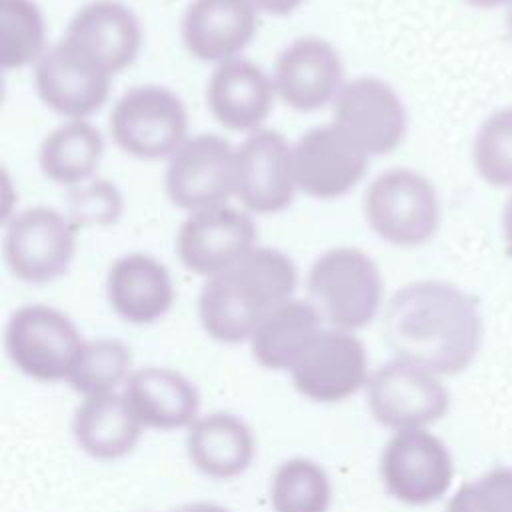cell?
Here are the masks:
<instances>
[{
	"instance_id": "obj_24",
	"label": "cell",
	"mask_w": 512,
	"mask_h": 512,
	"mask_svg": "<svg viewBox=\"0 0 512 512\" xmlns=\"http://www.w3.org/2000/svg\"><path fill=\"white\" fill-rule=\"evenodd\" d=\"M142 428L126 396L118 392L84 398L72 420L76 444L96 460H116L130 454Z\"/></svg>"
},
{
	"instance_id": "obj_8",
	"label": "cell",
	"mask_w": 512,
	"mask_h": 512,
	"mask_svg": "<svg viewBox=\"0 0 512 512\" xmlns=\"http://www.w3.org/2000/svg\"><path fill=\"white\" fill-rule=\"evenodd\" d=\"M366 394L376 422L394 432L428 428L450 410L442 376L398 358L370 372Z\"/></svg>"
},
{
	"instance_id": "obj_4",
	"label": "cell",
	"mask_w": 512,
	"mask_h": 512,
	"mask_svg": "<svg viewBox=\"0 0 512 512\" xmlns=\"http://www.w3.org/2000/svg\"><path fill=\"white\" fill-rule=\"evenodd\" d=\"M362 208L372 232L400 248L430 242L442 220L434 182L412 168H390L378 174L366 188Z\"/></svg>"
},
{
	"instance_id": "obj_36",
	"label": "cell",
	"mask_w": 512,
	"mask_h": 512,
	"mask_svg": "<svg viewBox=\"0 0 512 512\" xmlns=\"http://www.w3.org/2000/svg\"><path fill=\"white\" fill-rule=\"evenodd\" d=\"M468 6L478 10H494V8H508L512 0H464Z\"/></svg>"
},
{
	"instance_id": "obj_14",
	"label": "cell",
	"mask_w": 512,
	"mask_h": 512,
	"mask_svg": "<svg viewBox=\"0 0 512 512\" xmlns=\"http://www.w3.org/2000/svg\"><path fill=\"white\" fill-rule=\"evenodd\" d=\"M296 190L292 144L280 132L260 128L236 146L234 198L246 212H282L292 204Z\"/></svg>"
},
{
	"instance_id": "obj_11",
	"label": "cell",
	"mask_w": 512,
	"mask_h": 512,
	"mask_svg": "<svg viewBox=\"0 0 512 512\" xmlns=\"http://www.w3.org/2000/svg\"><path fill=\"white\" fill-rule=\"evenodd\" d=\"M380 478L396 500L426 506L450 490L454 458L428 428L394 432L380 456Z\"/></svg>"
},
{
	"instance_id": "obj_23",
	"label": "cell",
	"mask_w": 512,
	"mask_h": 512,
	"mask_svg": "<svg viewBox=\"0 0 512 512\" xmlns=\"http://www.w3.org/2000/svg\"><path fill=\"white\" fill-rule=\"evenodd\" d=\"M144 428H188L198 418L196 386L166 366H144L130 374L122 392Z\"/></svg>"
},
{
	"instance_id": "obj_30",
	"label": "cell",
	"mask_w": 512,
	"mask_h": 512,
	"mask_svg": "<svg viewBox=\"0 0 512 512\" xmlns=\"http://www.w3.org/2000/svg\"><path fill=\"white\" fill-rule=\"evenodd\" d=\"M472 166L484 184L512 190V106L480 122L472 138Z\"/></svg>"
},
{
	"instance_id": "obj_5",
	"label": "cell",
	"mask_w": 512,
	"mask_h": 512,
	"mask_svg": "<svg viewBox=\"0 0 512 512\" xmlns=\"http://www.w3.org/2000/svg\"><path fill=\"white\" fill-rule=\"evenodd\" d=\"M84 344L76 324L48 304L16 308L4 328V348L10 362L40 382L68 380Z\"/></svg>"
},
{
	"instance_id": "obj_2",
	"label": "cell",
	"mask_w": 512,
	"mask_h": 512,
	"mask_svg": "<svg viewBox=\"0 0 512 512\" xmlns=\"http://www.w3.org/2000/svg\"><path fill=\"white\" fill-rule=\"evenodd\" d=\"M298 272L278 248L256 246L230 268L204 280L198 318L204 332L222 344L250 340L256 328L294 298Z\"/></svg>"
},
{
	"instance_id": "obj_21",
	"label": "cell",
	"mask_w": 512,
	"mask_h": 512,
	"mask_svg": "<svg viewBox=\"0 0 512 512\" xmlns=\"http://www.w3.org/2000/svg\"><path fill=\"white\" fill-rule=\"evenodd\" d=\"M106 296L124 322L152 324L168 314L176 292L170 272L158 258L132 252L108 268Z\"/></svg>"
},
{
	"instance_id": "obj_17",
	"label": "cell",
	"mask_w": 512,
	"mask_h": 512,
	"mask_svg": "<svg viewBox=\"0 0 512 512\" xmlns=\"http://www.w3.org/2000/svg\"><path fill=\"white\" fill-rule=\"evenodd\" d=\"M292 154L298 190L318 200L350 192L362 180L370 158L332 122L304 132L292 144Z\"/></svg>"
},
{
	"instance_id": "obj_28",
	"label": "cell",
	"mask_w": 512,
	"mask_h": 512,
	"mask_svg": "<svg viewBox=\"0 0 512 512\" xmlns=\"http://www.w3.org/2000/svg\"><path fill=\"white\" fill-rule=\"evenodd\" d=\"M270 502L274 512H328L330 478L314 460L290 458L272 476Z\"/></svg>"
},
{
	"instance_id": "obj_35",
	"label": "cell",
	"mask_w": 512,
	"mask_h": 512,
	"mask_svg": "<svg viewBox=\"0 0 512 512\" xmlns=\"http://www.w3.org/2000/svg\"><path fill=\"white\" fill-rule=\"evenodd\" d=\"M170 512H230L218 504H212V502H192V504H184V506H178Z\"/></svg>"
},
{
	"instance_id": "obj_19",
	"label": "cell",
	"mask_w": 512,
	"mask_h": 512,
	"mask_svg": "<svg viewBox=\"0 0 512 512\" xmlns=\"http://www.w3.org/2000/svg\"><path fill=\"white\" fill-rule=\"evenodd\" d=\"M272 78L248 58L216 66L206 84V106L212 118L230 132H256L274 106Z\"/></svg>"
},
{
	"instance_id": "obj_1",
	"label": "cell",
	"mask_w": 512,
	"mask_h": 512,
	"mask_svg": "<svg viewBox=\"0 0 512 512\" xmlns=\"http://www.w3.org/2000/svg\"><path fill=\"white\" fill-rule=\"evenodd\" d=\"M380 334L394 358L438 376H456L474 362L484 322L466 290L444 280H416L390 296Z\"/></svg>"
},
{
	"instance_id": "obj_34",
	"label": "cell",
	"mask_w": 512,
	"mask_h": 512,
	"mask_svg": "<svg viewBox=\"0 0 512 512\" xmlns=\"http://www.w3.org/2000/svg\"><path fill=\"white\" fill-rule=\"evenodd\" d=\"M444 512H476L472 500H470V494H468V488L466 484H462L454 496L450 498V502L446 504V510Z\"/></svg>"
},
{
	"instance_id": "obj_6",
	"label": "cell",
	"mask_w": 512,
	"mask_h": 512,
	"mask_svg": "<svg viewBox=\"0 0 512 512\" xmlns=\"http://www.w3.org/2000/svg\"><path fill=\"white\" fill-rule=\"evenodd\" d=\"M108 128L114 144L128 156L170 158L188 138V114L170 88L142 84L114 102Z\"/></svg>"
},
{
	"instance_id": "obj_32",
	"label": "cell",
	"mask_w": 512,
	"mask_h": 512,
	"mask_svg": "<svg viewBox=\"0 0 512 512\" xmlns=\"http://www.w3.org/2000/svg\"><path fill=\"white\" fill-rule=\"evenodd\" d=\"M252 4L258 8V12L270 16H288L294 10H298L304 4V0H252Z\"/></svg>"
},
{
	"instance_id": "obj_12",
	"label": "cell",
	"mask_w": 512,
	"mask_h": 512,
	"mask_svg": "<svg viewBox=\"0 0 512 512\" xmlns=\"http://www.w3.org/2000/svg\"><path fill=\"white\" fill-rule=\"evenodd\" d=\"M112 74L78 46L62 38L34 64V86L52 112L66 120H86L110 94Z\"/></svg>"
},
{
	"instance_id": "obj_13",
	"label": "cell",
	"mask_w": 512,
	"mask_h": 512,
	"mask_svg": "<svg viewBox=\"0 0 512 512\" xmlns=\"http://www.w3.org/2000/svg\"><path fill=\"white\" fill-rule=\"evenodd\" d=\"M290 378L312 402H342L368 384L366 348L354 332L326 326L292 366Z\"/></svg>"
},
{
	"instance_id": "obj_7",
	"label": "cell",
	"mask_w": 512,
	"mask_h": 512,
	"mask_svg": "<svg viewBox=\"0 0 512 512\" xmlns=\"http://www.w3.org/2000/svg\"><path fill=\"white\" fill-rule=\"evenodd\" d=\"M76 226L56 208L32 206L6 220L2 254L14 278L48 284L60 278L76 252Z\"/></svg>"
},
{
	"instance_id": "obj_29",
	"label": "cell",
	"mask_w": 512,
	"mask_h": 512,
	"mask_svg": "<svg viewBox=\"0 0 512 512\" xmlns=\"http://www.w3.org/2000/svg\"><path fill=\"white\" fill-rule=\"evenodd\" d=\"M130 348L116 338L86 340L84 350L68 376L72 390L82 398L112 394L124 386L132 374Z\"/></svg>"
},
{
	"instance_id": "obj_9",
	"label": "cell",
	"mask_w": 512,
	"mask_h": 512,
	"mask_svg": "<svg viewBox=\"0 0 512 512\" xmlns=\"http://www.w3.org/2000/svg\"><path fill=\"white\" fill-rule=\"evenodd\" d=\"M236 148L220 134L202 132L168 158L164 188L170 202L186 212L224 206L234 196Z\"/></svg>"
},
{
	"instance_id": "obj_37",
	"label": "cell",
	"mask_w": 512,
	"mask_h": 512,
	"mask_svg": "<svg viewBox=\"0 0 512 512\" xmlns=\"http://www.w3.org/2000/svg\"><path fill=\"white\" fill-rule=\"evenodd\" d=\"M504 26H506V36L512 44V4L506 8V18H504Z\"/></svg>"
},
{
	"instance_id": "obj_20",
	"label": "cell",
	"mask_w": 512,
	"mask_h": 512,
	"mask_svg": "<svg viewBox=\"0 0 512 512\" xmlns=\"http://www.w3.org/2000/svg\"><path fill=\"white\" fill-rule=\"evenodd\" d=\"M62 38L114 76L136 60L142 46V26L134 10L124 2L94 0L70 18Z\"/></svg>"
},
{
	"instance_id": "obj_15",
	"label": "cell",
	"mask_w": 512,
	"mask_h": 512,
	"mask_svg": "<svg viewBox=\"0 0 512 512\" xmlns=\"http://www.w3.org/2000/svg\"><path fill=\"white\" fill-rule=\"evenodd\" d=\"M258 246L256 224L246 210L228 204L192 212L176 232V252L182 266L210 278Z\"/></svg>"
},
{
	"instance_id": "obj_33",
	"label": "cell",
	"mask_w": 512,
	"mask_h": 512,
	"mask_svg": "<svg viewBox=\"0 0 512 512\" xmlns=\"http://www.w3.org/2000/svg\"><path fill=\"white\" fill-rule=\"evenodd\" d=\"M502 248L508 258H512V190L502 210Z\"/></svg>"
},
{
	"instance_id": "obj_22",
	"label": "cell",
	"mask_w": 512,
	"mask_h": 512,
	"mask_svg": "<svg viewBox=\"0 0 512 512\" xmlns=\"http://www.w3.org/2000/svg\"><path fill=\"white\" fill-rule=\"evenodd\" d=\"M190 464L212 480H232L248 470L256 454L252 428L230 412L198 416L186 432Z\"/></svg>"
},
{
	"instance_id": "obj_31",
	"label": "cell",
	"mask_w": 512,
	"mask_h": 512,
	"mask_svg": "<svg viewBox=\"0 0 512 512\" xmlns=\"http://www.w3.org/2000/svg\"><path fill=\"white\" fill-rule=\"evenodd\" d=\"M476 512H512V468L496 466L466 482Z\"/></svg>"
},
{
	"instance_id": "obj_25",
	"label": "cell",
	"mask_w": 512,
	"mask_h": 512,
	"mask_svg": "<svg viewBox=\"0 0 512 512\" xmlns=\"http://www.w3.org/2000/svg\"><path fill=\"white\" fill-rule=\"evenodd\" d=\"M324 328L326 322L310 300L292 298L278 306L248 342L260 366L290 372Z\"/></svg>"
},
{
	"instance_id": "obj_18",
	"label": "cell",
	"mask_w": 512,
	"mask_h": 512,
	"mask_svg": "<svg viewBox=\"0 0 512 512\" xmlns=\"http://www.w3.org/2000/svg\"><path fill=\"white\" fill-rule=\"evenodd\" d=\"M258 14L252 0H192L180 24L184 48L202 62L238 58L256 36Z\"/></svg>"
},
{
	"instance_id": "obj_27",
	"label": "cell",
	"mask_w": 512,
	"mask_h": 512,
	"mask_svg": "<svg viewBox=\"0 0 512 512\" xmlns=\"http://www.w3.org/2000/svg\"><path fill=\"white\" fill-rule=\"evenodd\" d=\"M46 52V24L34 0H0V66L18 70Z\"/></svg>"
},
{
	"instance_id": "obj_10",
	"label": "cell",
	"mask_w": 512,
	"mask_h": 512,
	"mask_svg": "<svg viewBox=\"0 0 512 512\" xmlns=\"http://www.w3.org/2000/svg\"><path fill=\"white\" fill-rule=\"evenodd\" d=\"M332 124L366 156H384L404 142L408 114L388 82L360 76L344 82L334 98Z\"/></svg>"
},
{
	"instance_id": "obj_3",
	"label": "cell",
	"mask_w": 512,
	"mask_h": 512,
	"mask_svg": "<svg viewBox=\"0 0 512 512\" xmlns=\"http://www.w3.org/2000/svg\"><path fill=\"white\" fill-rule=\"evenodd\" d=\"M306 288L326 326L356 332L368 326L384 302L378 264L356 246H336L314 260Z\"/></svg>"
},
{
	"instance_id": "obj_16",
	"label": "cell",
	"mask_w": 512,
	"mask_h": 512,
	"mask_svg": "<svg viewBox=\"0 0 512 512\" xmlns=\"http://www.w3.org/2000/svg\"><path fill=\"white\" fill-rule=\"evenodd\" d=\"M338 50L320 36L292 40L276 58L272 82L276 96L296 112H314L332 104L344 86Z\"/></svg>"
},
{
	"instance_id": "obj_26",
	"label": "cell",
	"mask_w": 512,
	"mask_h": 512,
	"mask_svg": "<svg viewBox=\"0 0 512 512\" xmlns=\"http://www.w3.org/2000/svg\"><path fill=\"white\" fill-rule=\"evenodd\" d=\"M104 138L88 120H66L48 132L38 150L42 174L60 186L86 182L102 162Z\"/></svg>"
}]
</instances>
